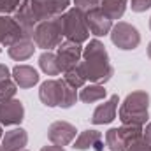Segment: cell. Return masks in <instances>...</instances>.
Segmentation results:
<instances>
[{"label": "cell", "instance_id": "cell-10", "mask_svg": "<svg viewBox=\"0 0 151 151\" xmlns=\"http://www.w3.org/2000/svg\"><path fill=\"white\" fill-rule=\"evenodd\" d=\"M25 37H32L28 35L21 25L14 19V16H7V14H0V46L9 47L11 44L21 40Z\"/></svg>", "mask_w": 151, "mask_h": 151}, {"label": "cell", "instance_id": "cell-28", "mask_svg": "<svg viewBox=\"0 0 151 151\" xmlns=\"http://www.w3.org/2000/svg\"><path fill=\"white\" fill-rule=\"evenodd\" d=\"M142 139L151 146V121L146 123V127H142Z\"/></svg>", "mask_w": 151, "mask_h": 151}, {"label": "cell", "instance_id": "cell-2", "mask_svg": "<svg viewBox=\"0 0 151 151\" xmlns=\"http://www.w3.org/2000/svg\"><path fill=\"white\" fill-rule=\"evenodd\" d=\"M118 118L121 125L144 127L150 119V93L144 90L128 93L119 106Z\"/></svg>", "mask_w": 151, "mask_h": 151}, {"label": "cell", "instance_id": "cell-21", "mask_svg": "<svg viewBox=\"0 0 151 151\" xmlns=\"http://www.w3.org/2000/svg\"><path fill=\"white\" fill-rule=\"evenodd\" d=\"M70 88H74V90H81L86 83H88V79H86V74H84V70H83V65L79 63V65H76L74 69H70V70H67V72H63V77H62Z\"/></svg>", "mask_w": 151, "mask_h": 151}, {"label": "cell", "instance_id": "cell-8", "mask_svg": "<svg viewBox=\"0 0 151 151\" xmlns=\"http://www.w3.org/2000/svg\"><path fill=\"white\" fill-rule=\"evenodd\" d=\"M56 60H58V69L60 72H67L70 69H74L76 65L81 63L83 60V47L81 44H76V42H70V40H63L56 49Z\"/></svg>", "mask_w": 151, "mask_h": 151}, {"label": "cell", "instance_id": "cell-19", "mask_svg": "<svg viewBox=\"0 0 151 151\" xmlns=\"http://www.w3.org/2000/svg\"><path fill=\"white\" fill-rule=\"evenodd\" d=\"M128 7V0H100V9L104 11V14H107L111 19H121L125 11Z\"/></svg>", "mask_w": 151, "mask_h": 151}, {"label": "cell", "instance_id": "cell-30", "mask_svg": "<svg viewBox=\"0 0 151 151\" xmlns=\"http://www.w3.org/2000/svg\"><path fill=\"white\" fill-rule=\"evenodd\" d=\"M40 151H65L62 146H55V144H51V146H44V148H40Z\"/></svg>", "mask_w": 151, "mask_h": 151}, {"label": "cell", "instance_id": "cell-26", "mask_svg": "<svg viewBox=\"0 0 151 151\" xmlns=\"http://www.w3.org/2000/svg\"><path fill=\"white\" fill-rule=\"evenodd\" d=\"M128 5L134 12H146L151 9V0H128Z\"/></svg>", "mask_w": 151, "mask_h": 151}, {"label": "cell", "instance_id": "cell-11", "mask_svg": "<svg viewBox=\"0 0 151 151\" xmlns=\"http://www.w3.org/2000/svg\"><path fill=\"white\" fill-rule=\"evenodd\" d=\"M25 119V106L18 99L0 102V125L2 127H19Z\"/></svg>", "mask_w": 151, "mask_h": 151}, {"label": "cell", "instance_id": "cell-13", "mask_svg": "<svg viewBox=\"0 0 151 151\" xmlns=\"http://www.w3.org/2000/svg\"><path fill=\"white\" fill-rule=\"evenodd\" d=\"M74 150L77 151H104L106 148V142H104V135L102 132L95 130V128H90V130H84L81 134H77V137L74 139Z\"/></svg>", "mask_w": 151, "mask_h": 151}, {"label": "cell", "instance_id": "cell-31", "mask_svg": "<svg viewBox=\"0 0 151 151\" xmlns=\"http://www.w3.org/2000/svg\"><path fill=\"white\" fill-rule=\"evenodd\" d=\"M2 137H4V127L0 125V142H2Z\"/></svg>", "mask_w": 151, "mask_h": 151}, {"label": "cell", "instance_id": "cell-4", "mask_svg": "<svg viewBox=\"0 0 151 151\" xmlns=\"http://www.w3.org/2000/svg\"><path fill=\"white\" fill-rule=\"evenodd\" d=\"M62 27H63V37L76 44H84L90 40V28L86 23V12L70 5L62 14Z\"/></svg>", "mask_w": 151, "mask_h": 151}, {"label": "cell", "instance_id": "cell-14", "mask_svg": "<svg viewBox=\"0 0 151 151\" xmlns=\"http://www.w3.org/2000/svg\"><path fill=\"white\" fill-rule=\"evenodd\" d=\"M118 104H119V97L118 95H111L107 100H104V104L97 106L95 111L91 114L90 121L93 125H109L114 121L116 113H118Z\"/></svg>", "mask_w": 151, "mask_h": 151}, {"label": "cell", "instance_id": "cell-36", "mask_svg": "<svg viewBox=\"0 0 151 151\" xmlns=\"http://www.w3.org/2000/svg\"><path fill=\"white\" fill-rule=\"evenodd\" d=\"M21 151H28V150H21Z\"/></svg>", "mask_w": 151, "mask_h": 151}, {"label": "cell", "instance_id": "cell-29", "mask_svg": "<svg viewBox=\"0 0 151 151\" xmlns=\"http://www.w3.org/2000/svg\"><path fill=\"white\" fill-rule=\"evenodd\" d=\"M9 77H12V76H11V69H9L7 65L0 63V81H2V79H9Z\"/></svg>", "mask_w": 151, "mask_h": 151}, {"label": "cell", "instance_id": "cell-18", "mask_svg": "<svg viewBox=\"0 0 151 151\" xmlns=\"http://www.w3.org/2000/svg\"><path fill=\"white\" fill-rule=\"evenodd\" d=\"M79 100L84 102V104H95V102H100V100H106L107 97V90L104 84H95V83H90V84H84L81 90H79Z\"/></svg>", "mask_w": 151, "mask_h": 151}, {"label": "cell", "instance_id": "cell-17", "mask_svg": "<svg viewBox=\"0 0 151 151\" xmlns=\"http://www.w3.org/2000/svg\"><path fill=\"white\" fill-rule=\"evenodd\" d=\"M35 49H37V46H35L34 39L25 37V39H21V40H18V42H14V44H11L7 47V55L12 60H16V62H25V60H28V58L34 56Z\"/></svg>", "mask_w": 151, "mask_h": 151}, {"label": "cell", "instance_id": "cell-12", "mask_svg": "<svg viewBox=\"0 0 151 151\" xmlns=\"http://www.w3.org/2000/svg\"><path fill=\"white\" fill-rule=\"evenodd\" d=\"M86 23H88V28H90V34L95 35V37H106L111 34V28H113L114 21L104 14V11L100 7H95L91 11L86 12Z\"/></svg>", "mask_w": 151, "mask_h": 151}, {"label": "cell", "instance_id": "cell-27", "mask_svg": "<svg viewBox=\"0 0 151 151\" xmlns=\"http://www.w3.org/2000/svg\"><path fill=\"white\" fill-rule=\"evenodd\" d=\"M127 151H151V146L141 137V139H137L135 142H132V144L127 148Z\"/></svg>", "mask_w": 151, "mask_h": 151}, {"label": "cell", "instance_id": "cell-23", "mask_svg": "<svg viewBox=\"0 0 151 151\" xmlns=\"http://www.w3.org/2000/svg\"><path fill=\"white\" fill-rule=\"evenodd\" d=\"M16 91H18V84L14 83L12 77L0 81V102H5V100L14 99L16 97Z\"/></svg>", "mask_w": 151, "mask_h": 151}, {"label": "cell", "instance_id": "cell-7", "mask_svg": "<svg viewBox=\"0 0 151 151\" xmlns=\"http://www.w3.org/2000/svg\"><path fill=\"white\" fill-rule=\"evenodd\" d=\"M28 4L37 23L60 18L70 7V0H28Z\"/></svg>", "mask_w": 151, "mask_h": 151}, {"label": "cell", "instance_id": "cell-15", "mask_svg": "<svg viewBox=\"0 0 151 151\" xmlns=\"http://www.w3.org/2000/svg\"><path fill=\"white\" fill-rule=\"evenodd\" d=\"M11 76H12L14 83L18 84V88H23V90L34 88L39 83V79H40L39 72L30 65H16V67H12Z\"/></svg>", "mask_w": 151, "mask_h": 151}, {"label": "cell", "instance_id": "cell-6", "mask_svg": "<svg viewBox=\"0 0 151 151\" xmlns=\"http://www.w3.org/2000/svg\"><path fill=\"white\" fill-rule=\"evenodd\" d=\"M109 35H111L113 44L118 49H121V51H134L141 44V34H139V30L134 25L127 23V21L114 23Z\"/></svg>", "mask_w": 151, "mask_h": 151}, {"label": "cell", "instance_id": "cell-32", "mask_svg": "<svg viewBox=\"0 0 151 151\" xmlns=\"http://www.w3.org/2000/svg\"><path fill=\"white\" fill-rule=\"evenodd\" d=\"M148 56H150V60H151V42L148 44Z\"/></svg>", "mask_w": 151, "mask_h": 151}, {"label": "cell", "instance_id": "cell-3", "mask_svg": "<svg viewBox=\"0 0 151 151\" xmlns=\"http://www.w3.org/2000/svg\"><path fill=\"white\" fill-rule=\"evenodd\" d=\"M39 100L46 107L70 109L79 100L77 90L70 88L63 79H46L39 88Z\"/></svg>", "mask_w": 151, "mask_h": 151}, {"label": "cell", "instance_id": "cell-22", "mask_svg": "<svg viewBox=\"0 0 151 151\" xmlns=\"http://www.w3.org/2000/svg\"><path fill=\"white\" fill-rule=\"evenodd\" d=\"M104 142H106V148H109V151H127V148H128L119 128H109L106 132Z\"/></svg>", "mask_w": 151, "mask_h": 151}, {"label": "cell", "instance_id": "cell-16", "mask_svg": "<svg viewBox=\"0 0 151 151\" xmlns=\"http://www.w3.org/2000/svg\"><path fill=\"white\" fill-rule=\"evenodd\" d=\"M7 151H21L28 144V134L21 127H12L11 130L4 132L2 142H0Z\"/></svg>", "mask_w": 151, "mask_h": 151}, {"label": "cell", "instance_id": "cell-9", "mask_svg": "<svg viewBox=\"0 0 151 151\" xmlns=\"http://www.w3.org/2000/svg\"><path fill=\"white\" fill-rule=\"evenodd\" d=\"M76 137H77V128L69 121L58 119L47 127V139L55 146H62V148L69 146L70 142H74Z\"/></svg>", "mask_w": 151, "mask_h": 151}, {"label": "cell", "instance_id": "cell-20", "mask_svg": "<svg viewBox=\"0 0 151 151\" xmlns=\"http://www.w3.org/2000/svg\"><path fill=\"white\" fill-rule=\"evenodd\" d=\"M39 67L46 76L62 74L60 69H58V60H56V53L55 51H42V55L39 56Z\"/></svg>", "mask_w": 151, "mask_h": 151}, {"label": "cell", "instance_id": "cell-5", "mask_svg": "<svg viewBox=\"0 0 151 151\" xmlns=\"http://www.w3.org/2000/svg\"><path fill=\"white\" fill-rule=\"evenodd\" d=\"M32 39L39 49L55 51L65 39L63 37V27H62V16L37 23V27L34 28Z\"/></svg>", "mask_w": 151, "mask_h": 151}, {"label": "cell", "instance_id": "cell-1", "mask_svg": "<svg viewBox=\"0 0 151 151\" xmlns=\"http://www.w3.org/2000/svg\"><path fill=\"white\" fill-rule=\"evenodd\" d=\"M83 70L86 79L95 84H106L114 76V69L111 65L109 53L102 40L91 39L83 47V60H81Z\"/></svg>", "mask_w": 151, "mask_h": 151}, {"label": "cell", "instance_id": "cell-24", "mask_svg": "<svg viewBox=\"0 0 151 151\" xmlns=\"http://www.w3.org/2000/svg\"><path fill=\"white\" fill-rule=\"evenodd\" d=\"M25 0H0V14L14 16L16 11L23 5Z\"/></svg>", "mask_w": 151, "mask_h": 151}, {"label": "cell", "instance_id": "cell-33", "mask_svg": "<svg viewBox=\"0 0 151 151\" xmlns=\"http://www.w3.org/2000/svg\"><path fill=\"white\" fill-rule=\"evenodd\" d=\"M0 151H7V150H5V148H4V146H2V144H0Z\"/></svg>", "mask_w": 151, "mask_h": 151}, {"label": "cell", "instance_id": "cell-35", "mask_svg": "<svg viewBox=\"0 0 151 151\" xmlns=\"http://www.w3.org/2000/svg\"><path fill=\"white\" fill-rule=\"evenodd\" d=\"M0 53H2V46H0Z\"/></svg>", "mask_w": 151, "mask_h": 151}, {"label": "cell", "instance_id": "cell-25", "mask_svg": "<svg viewBox=\"0 0 151 151\" xmlns=\"http://www.w3.org/2000/svg\"><path fill=\"white\" fill-rule=\"evenodd\" d=\"M74 7L81 9L83 12H88L95 7H100V0H74Z\"/></svg>", "mask_w": 151, "mask_h": 151}, {"label": "cell", "instance_id": "cell-34", "mask_svg": "<svg viewBox=\"0 0 151 151\" xmlns=\"http://www.w3.org/2000/svg\"><path fill=\"white\" fill-rule=\"evenodd\" d=\"M150 30H151V18H150Z\"/></svg>", "mask_w": 151, "mask_h": 151}]
</instances>
